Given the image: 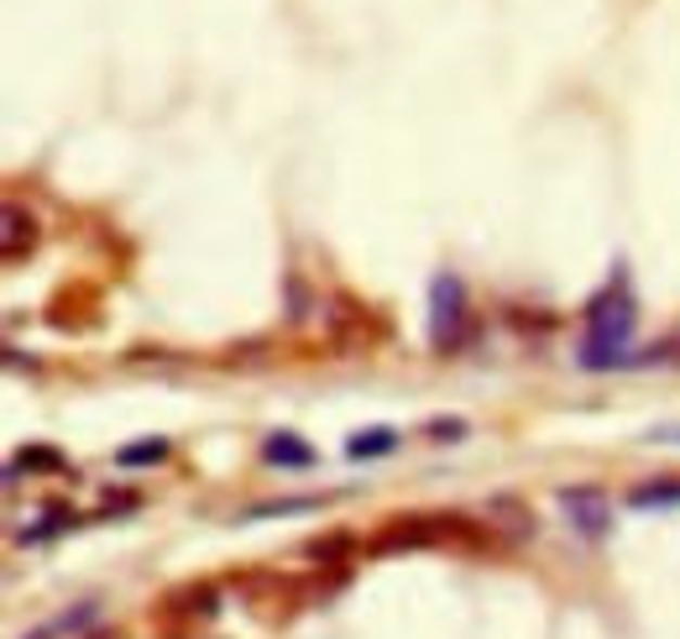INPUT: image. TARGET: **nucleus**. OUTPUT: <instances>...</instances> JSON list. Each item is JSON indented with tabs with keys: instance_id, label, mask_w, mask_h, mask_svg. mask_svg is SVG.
<instances>
[{
	"instance_id": "f257e3e1",
	"label": "nucleus",
	"mask_w": 680,
	"mask_h": 639,
	"mask_svg": "<svg viewBox=\"0 0 680 639\" xmlns=\"http://www.w3.org/2000/svg\"><path fill=\"white\" fill-rule=\"evenodd\" d=\"M633 325H639V305L628 299V289H607V294H596L592 305H587V346H581V367H623L633 362V352H628V341H633Z\"/></svg>"
},
{
	"instance_id": "f03ea898",
	"label": "nucleus",
	"mask_w": 680,
	"mask_h": 639,
	"mask_svg": "<svg viewBox=\"0 0 680 639\" xmlns=\"http://www.w3.org/2000/svg\"><path fill=\"white\" fill-rule=\"evenodd\" d=\"M476 524L466 514H403L387 529H377L367 550L372 555H398V550H424V546H472Z\"/></svg>"
},
{
	"instance_id": "7ed1b4c3",
	"label": "nucleus",
	"mask_w": 680,
	"mask_h": 639,
	"mask_svg": "<svg viewBox=\"0 0 680 639\" xmlns=\"http://www.w3.org/2000/svg\"><path fill=\"white\" fill-rule=\"evenodd\" d=\"M466 335H472L466 283L456 273H435V283H429V341H435V352H461Z\"/></svg>"
},
{
	"instance_id": "20e7f679",
	"label": "nucleus",
	"mask_w": 680,
	"mask_h": 639,
	"mask_svg": "<svg viewBox=\"0 0 680 639\" xmlns=\"http://www.w3.org/2000/svg\"><path fill=\"white\" fill-rule=\"evenodd\" d=\"M561 509H565V524H570L576 535H587V540H602V535H607V524H613V503H607V493L592 487V483L565 487Z\"/></svg>"
},
{
	"instance_id": "39448f33",
	"label": "nucleus",
	"mask_w": 680,
	"mask_h": 639,
	"mask_svg": "<svg viewBox=\"0 0 680 639\" xmlns=\"http://www.w3.org/2000/svg\"><path fill=\"white\" fill-rule=\"evenodd\" d=\"M262 457L272 461L278 472H304V467H315V446L298 440L294 430H272L262 440Z\"/></svg>"
},
{
	"instance_id": "423d86ee",
	"label": "nucleus",
	"mask_w": 680,
	"mask_h": 639,
	"mask_svg": "<svg viewBox=\"0 0 680 639\" xmlns=\"http://www.w3.org/2000/svg\"><path fill=\"white\" fill-rule=\"evenodd\" d=\"M215 613H220L215 587H178L163 598V618H215Z\"/></svg>"
},
{
	"instance_id": "0eeeda50",
	"label": "nucleus",
	"mask_w": 680,
	"mask_h": 639,
	"mask_svg": "<svg viewBox=\"0 0 680 639\" xmlns=\"http://www.w3.org/2000/svg\"><path fill=\"white\" fill-rule=\"evenodd\" d=\"M361 540H356L351 529H330V535H320V540H309L304 546V555L315 561V566H335V561H346V555H361Z\"/></svg>"
},
{
	"instance_id": "6e6552de",
	"label": "nucleus",
	"mask_w": 680,
	"mask_h": 639,
	"mask_svg": "<svg viewBox=\"0 0 680 639\" xmlns=\"http://www.w3.org/2000/svg\"><path fill=\"white\" fill-rule=\"evenodd\" d=\"M0 231H5V237H0L5 263H16V257L31 246V237H37V226H31V215L22 210V205H5V226H0Z\"/></svg>"
},
{
	"instance_id": "1a4fd4ad",
	"label": "nucleus",
	"mask_w": 680,
	"mask_h": 639,
	"mask_svg": "<svg viewBox=\"0 0 680 639\" xmlns=\"http://www.w3.org/2000/svg\"><path fill=\"white\" fill-rule=\"evenodd\" d=\"M94 618H100V603H94V598H85V603H79V609L74 613H59V618H53V624H42V629H31L27 639H59V635H85L89 624H94Z\"/></svg>"
},
{
	"instance_id": "9d476101",
	"label": "nucleus",
	"mask_w": 680,
	"mask_h": 639,
	"mask_svg": "<svg viewBox=\"0 0 680 639\" xmlns=\"http://www.w3.org/2000/svg\"><path fill=\"white\" fill-rule=\"evenodd\" d=\"M387 451H398V430H387V425L361 430V435L346 440V457L351 461H377V457H387Z\"/></svg>"
},
{
	"instance_id": "9b49d317",
	"label": "nucleus",
	"mask_w": 680,
	"mask_h": 639,
	"mask_svg": "<svg viewBox=\"0 0 680 639\" xmlns=\"http://www.w3.org/2000/svg\"><path fill=\"white\" fill-rule=\"evenodd\" d=\"M628 509H680V483H639L628 493Z\"/></svg>"
},
{
	"instance_id": "f8f14e48",
	"label": "nucleus",
	"mask_w": 680,
	"mask_h": 639,
	"mask_svg": "<svg viewBox=\"0 0 680 639\" xmlns=\"http://www.w3.org/2000/svg\"><path fill=\"white\" fill-rule=\"evenodd\" d=\"M22 472H63V457L53 446H31V451H22V457L5 467V483H16Z\"/></svg>"
},
{
	"instance_id": "ddd939ff",
	"label": "nucleus",
	"mask_w": 680,
	"mask_h": 639,
	"mask_svg": "<svg viewBox=\"0 0 680 639\" xmlns=\"http://www.w3.org/2000/svg\"><path fill=\"white\" fill-rule=\"evenodd\" d=\"M157 461H168V440H131V446L116 451L120 472H131V467H157Z\"/></svg>"
},
{
	"instance_id": "4468645a",
	"label": "nucleus",
	"mask_w": 680,
	"mask_h": 639,
	"mask_svg": "<svg viewBox=\"0 0 680 639\" xmlns=\"http://www.w3.org/2000/svg\"><path fill=\"white\" fill-rule=\"evenodd\" d=\"M320 509V498H278V503H262V509H252L246 519H278V514H315Z\"/></svg>"
},
{
	"instance_id": "2eb2a0df",
	"label": "nucleus",
	"mask_w": 680,
	"mask_h": 639,
	"mask_svg": "<svg viewBox=\"0 0 680 639\" xmlns=\"http://www.w3.org/2000/svg\"><path fill=\"white\" fill-rule=\"evenodd\" d=\"M429 440H466V420H429Z\"/></svg>"
},
{
	"instance_id": "dca6fc26",
	"label": "nucleus",
	"mask_w": 680,
	"mask_h": 639,
	"mask_svg": "<svg viewBox=\"0 0 680 639\" xmlns=\"http://www.w3.org/2000/svg\"><path fill=\"white\" fill-rule=\"evenodd\" d=\"M137 503H142L137 493H105V514H111V509H137Z\"/></svg>"
},
{
	"instance_id": "f3484780",
	"label": "nucleus",
	"mask_w": 680,
	"mask_h": 639,
	"mask_svg": "<svg viewBox=\"0 0 680 639\" xmlns=\"http://www.w3.org/2000/svg\"><path fill=\"white\" fill-rule=\"evenodd\" d=\"M650 440H654V446H680V430H654Z\"/></svg>"
}]
</instances>
